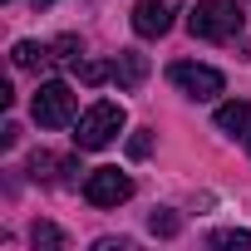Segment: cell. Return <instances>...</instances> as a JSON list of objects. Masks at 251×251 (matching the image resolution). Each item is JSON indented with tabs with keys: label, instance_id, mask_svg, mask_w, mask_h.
<instances>
[{
	"label": "cell",
	"instance_id": "obj_2",
	"mask_svg": "<svg viewBox=\"0 0 251 251\" xmlns=\"http://www.w3.org/2000/svg\"><path fill=\"white\" fill-rule=\"evenodd\" d=\"M241 5L236 0H202V5L187 15V30H192V40H212V45H222V40H236L241 35Z\"/></svg>",
	"mask_w": 251,
	"mask_h": 251
},
{
	"label": "cell",
	"instance_id": "obj_3",
	"mask_svg": "<svg viewBox=\"0 0 251 251\" xmlns=\"http://www.w3.org/2000/svg\"><path fill=\"white\" fill-rule=\"evenodd\" d=\"M168 79L187 94V99H197V103H207V99H217L222 89H226V79H222V69H212V64H197V59H177L173 69H168Z\"/></svg>",
	"mask_w": 251,
	"mask_h": 251
},
{
	"label": "cell",
	"instance_id": "obj_11",
	"mask_svg": "<svg viewBox=\"0 0 251 251\" xmlns=\"http://www.w3.org/2000/svg\"><path fill=\"white\" fill-rule=\"evenodd\" d=\"M30 241H35V246H45V251H64V246H69V241H64V231H59L54 222H35V226H30Z\"/></svg>",
	"mask_w": 251,
	"mask_h": 251
},
{
	"label": "cell",
	"instance_id": "obj_8",
	"mask_svg": "<svg viewBox=\"0 0 251 251\" xmlns=\"http://www.w3.org/2000/svg\"><path fill=\"white\" fill-rule=\"evenodd\" d=\"M217 128L251 143V103H241V99H236V103H222V108H217Z\"/></svg>",
	"mask_w": 251,
	"mask_h": 251
},
{
	"label": "cell",
	"instance_id": "obj_12",
	"mask_svg": "<svg viewBox=\"0 0 251 251\" xmlns=\"http://www.w3.org/2000/svg\"><path fill=\"white\" fill-rule=\"evenodd\" d=\"M148 231H153V236H177V231H182V217L168 212V207H158V212L148 217Z\"/></svg>",
	"mask_w": 251,
	"mask_h": 251
},
{
	"label": "cell",
	"instance_id": "obj_10",
	"mask_svg": "<svg viewBox=\"0 0 251 251\" xmlns=\"http://www.w3.org/2000/svg\"><path fill=\"white\" fill-rule=\"evenodd\" d=\"M54 173H74V163H59V158H50V153H35V158H30V177H35V182H54Z\"/></svg>",
	"mask_w": 251,
	"mask_h": 251
},
{
	"label": "cell",
	"instance_id": "obj_14",
	"mask_svg": "<svg viewBox=\"0 0 251 251\" xmlns=\"http://www.w3.org/2000/svg\"><path fill=\"white\" fill-rule=\"evenodd\" d=\"M54 64H74V69H79V40H74V35L54 40Z\"/></svg>",
	"mask_w": 251,
	"mask_h": 251
},
{
	"label": "cell",
	"instance_id": "obj_17",
	"mask_svg": "<svg viewBox=\"0 0 251 251\" xmlns=\"http://www.w3.org/2000/svg\"><path fill=\"white\" fill-rule=\"evenodd\" d=\"M15 138H20V128H15V123H5V128H0V148H15Z\"/></svg>",
	"mask_w": 251,
	"mask_h": 251
},
{
	"label": "cell",
	"instance_id": "obj_7",
	"mask_svg": "<svg viewBox=\"0 0 251 251\" xmlns=\"http://www.w3.org/2000/svg\"><path fill=\"white\" fill-rule=\"evenodd\" d=\"M143 79H148V54L123 50V54L113 59V84H118V89H138Z\"/></svg>",
	"mask_w": 251,
	"mask_h": 251
},
{
	"label": "cell",
	"instance_id": "obj_6",
	"mask_svg": "<svg viewBox=\"0 0 251 251\" xmlns=\"http://www.w3.org/2000/svg\"><path fill=\"white\" fill-rule=\"evenodd\" d=\"M177 10H182V0H138V5H133V30L143 40H163L173 30Z\"/></svg>",
	"mask_w": 251,
	"mask_h": 251
},
{
	"label": "cell",
	"instance_id": "obj_9",
	"mask_svg": "<svg viewBox=\"0 0 251 251\" xmlns=\"http://www.w3.org/2000/svg\"><path fill=\"white\" fill-rule=\"evenodd\" d=\"M10 59H15V69H50V64H54V45H35V40H20V45L10 50Z\"/></svg>",
	"mask_w": 251,
	"mask_h": 251
},
{
	"label": "cell",
	"instance_id": "obj_5",
	"mask_svg": "<svg viewBox=\"0 0 251 251\" xmlns=\"http://www.w3.org/2000/svg\"><path fill=\"white\" fill-rule=\"evenodd\" d=\"M128 197H133V177L118 173V168H94L84 177V202L89 207H118V202H128Z\"/></svg>",
	"mask_w": 251,
	"mask_h": 251
},
{
	"label": "cell",
	"instance_id": "obj_18",
	"mask_svg": "<svg viewBox=\"0 0 251 251\" xmlns=\"http://www.w3.org/2000/svg\"><path fill=\"white\" fill-rule=\"evenodd\" d=\"M40 5H50V0H35V10H40Z\"/></svg>",
	"mask_w": 251,
	"mask_h": 251
},
{
	"label": "cell",
	"instance_id": "obj_16",
	"mask_svg": "<svg viewBox=\"0 0 251 251\" xmlns=\"http://www.w3.org/2000/svg\"><path fill=\"white\" fill-rule=\"evenodd\" d=\"M148 153H153V138H148V128H138L128 138V158H148Z\"/></svg>",
	"mask_w": 251,
	"mask_h": 251
},
{
	"label": "cell",
	"instance_id": "obj_13",
	"mask_svg": "<svg viewBox=\"0 0 251 251\" xmlns=\"http://www.w3.org/2000/svg\"><path fill=\"white\" fill-rule=\"evenodd\" d=\"M212 246H222V251H251V231H217Z\"/></svg>",
	"mask_w": 251,
	"mask_h": 251
},
{
	"label": "cell",
	"instance_id": "obj_4",
	"mask_svg": "<svg viewBox=\"0 0 251 251\" xmlns=\"http://www.w3.org/2000/svg\"><path fill=\"white\" fill-rule=\"evenodd\" d=\"M30 113H35L40 128H64V123H74V89H69V84H59V79L40 84V94H35Z\"/></svg>",
	"mask_w": 251,
	"mask_h": 251
},
{
	"label": "cell",
	"instance_id": "obj_15",
	"mask_svg": "<svg viewBox=\"0 0 251 251\" xmlns=\"http://www.w3.org/2000/svg\"><path fill=\"white\" fill-rule=\"evenodd\" d=\"M79 79H84V84H103V79H113V64H99V59H84V64H79Z\"/></svg>",
	"mask_w": 251,
	"mask_h": 251
},
{
	"label": "cell",
	"instance_id": "obj_1",
	"mask_svg": "<svg viewBox=\"0 0 251 251\" xmlns=\"http://www.w3.org/2000/svg\"><path fill=\"white\" fill-rule=\"evenodd\" d=\"M123 123H128L123 103H113V99H99V103H89V108L79 113V123H74V148H84V153H99V148H108V143L123 133Z\"/></svg>",
	"mask_w": 251,
	"mask_h": 251
}]
</instances>
